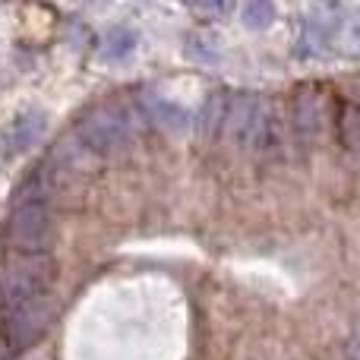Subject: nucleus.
<instances>
[{"label": "nucleus", "instance_id": "obj_1", "mask_svg": "<svg viewBox=\"0 0 360 360\" xmlns=\"http://www.w3.org/2000/svg\"><path fill=\"white\" fill-rule=\"evenodd\" d=\"M224 136L234 146L250 152H272L281 146L285 124H281L278 105L262 95L240 92L228 101V117H224Z\"/></svg>", "mask_w": 360, "mask_h": 360}, {"label": "nucleus", "instance_id": "obj_2", "mask_svg": "<svg viewBox=\"0 0 360 360\" xmlns=\"http://www.w3.org/2000/svg\"><path fill=\"white\" fill-rule=\"evenodd\" d=\"M76 136L79 146L95 155H117V152L133 146V114L124 105L114 101H98V105L86 108L76 117Z\"/></svg>", "mask_w": 360, "mask_h": 360}, {"label": "nucleus", "instance_id": "obj_3", "mask_svg": "<svg viewBox=\"0 0 360 360\" xmlns=\"http://www.w3.org/2000/svg\"><path fill=\"white\" fill-rule=\"evenodd\" d=\"M54 285V259L48 253H16L0 272V300L4 310L44 300Z\"/></svg>", "mask_w": 360, "mask_h": 360}, {"label": "nucleus", "instance_id": "obj_4", "mask_svg": "<svg viewBox=\"0 0 360 360\" xmlns=\"http://www.w3.org/2000/svg\"><path fill=\"white\" fill-rule=\"evenodd\" d=\"M54 237V212L44 199H16L10 215V240L19 253H48Z\"/></svg>", "mask_w": 360, "mask_h": 360}, {"label": "nucleus", "instance_id": "obj_5", "mask_svg": "<svg viewBox=\"0 0 360 360\" xmlns=\"http://www.w3.org/2000/svg\"><path fill=\"white\" fill-rule=\"evenodd\" d=\"M51 316H54L51 297L35 300V304H25V307H19V310H10L6 313V323H4L6 342H10L16 351H25L29 345H35L38 338L48 332Z\"/></svg>", "mask_w": 360, "mask_h": 360}, {"label": "nucleus", "instance_id": "obj_6", "mask_svg": "<svg viewBox=\"0 0 360 360\" xmlns=\"http://www.w3.org/2000/svg\"><path fill=\"white\" fill-rule=\"evenodd\" d=\"M323 117H326V101L319 92L313 89H300L294 95V108H291V133L294 143L313 146V139L323 133Z\"/></svg>", "mask_w": 360, "mask_h": 360}, {"label": "nucleus", "instance_id": "obj_7", "mask_svg": "<svg viewBox=\"0 0 360 360\" xmlns=\"http://www.w3.org/2000/svg\"><path fill=\"white\" fill-rule=\"evenodd\" d=\"M139 111H143V117H149L152 124H158L168 133H184L186 127L193 124V117L180 105H174V101H168V98H158V95H152V92L139 95Z\"/></svg>", "mask_w": 360, "mask_h": 360}, {"label": "nucleus", "instance_id": "obj_8", "mask_svg": "<svg viewBox=\"0 0 360 360\" xmlns=\"http://www.w3.org/2000/svg\"><path fill=\"white\" fill-rule=\"evenodd\" d=\"M44 133H48V117H44L41 111H35V114H22V117L10 127L6 139H10V146L16 152H22V149H29V146H35Z\"/></svg>", "mask_w": 360, "mask_h": 360}, {"label": "nucleus", "instance_id": "obj_9", "mask_svg": "<svg viewBox=\"0 0 360 360\" xmlns=\"http://www.w3.org/2000/svg\"><path fill=\"white\" fill-rule=\"evenodd\" d=\"M228 95H221V92H215V95H209L205 98V105L199 108V114H196V127H199V133L202 136H215V133H221L224 130V117H228Z\"/></svg>", "mask_w": 360, "mask_h": 360}, {"label": "nucleus", "instance_id": "obj_10", "mask_svg": "<svg viewBox=\"0 0 360 360\" xmlns=\"http://www.w3.org/2000/svg\"><path fill=\"white\" fill-rule=\"evenodd\" d=\"M136 48H139V35L133 29H124V25H120V29L108 32L105 44H101V57L111 63H124Z\"/></svg>", "mask_w": 360, "mask_h": 360}, {"label": "nucleus", "instance_id": "obj_11", "mask_svg": "<svg viewBox=\"0 0 360 360\" xmlns=\"http://www.w3.org/2000/svg\"><path fill=\"white\" fill-rule=\"evenodd\" d=\"M243 25L253 32H262L269 29V25L275 22V16H278V6H275V0H243Z\"/></svg>", "mask_w": 360, "mask_h": 360}, {"label": "nucleus", "instance_id": "obj_12", "mask_svg": "<svg viewBox=\"0 0 360 360\" xmlns=\"http://www.w3.org/2000/svg\"><path fill=\"white\" fill-rule=\"evenodd\" d=\"M342 139L348 149L360 152V101H351L342 111Z\"/></svg>", "mask_w": 360, "mask_h": 360}, {"label": "nucleus", "instance_id": "obj_13", "mask_svg": "<svg viewBox=\"0 0 360 360\" xmlns=\"http://www.w3.org/2000/svg\"><path fill=\"white\" fill-rule=\"evenodd\" d=\"M342 48L351 54H360V10H354L342 25Z\"/></svg>", "mask_w": 360, "mask_h": 360}, {"label": "nucleus", "instance_id": "obj_14", "mask_svg": "<svg viewBox=\"0 0 360 360\" xmlns=\"http://www.w3.org/2000/svg\"><path fill=\"white\" fill-rule=\"evenodd\" d=\"M196 6L202 13H209V16H224V13H231L234 0H196Z\"/></svg>", "mask_w": 360, "mask_h": 360}, {"label": "nucleus", "instance_id": "obj_15", "mask_svg": "<svg viewBox=\"0 0 360 360\" xmlns=\"http://www.w3.org/2000/svg\"><path fill=\"white\" fill-rule=\"evenodd\" d=\"M186 54H190L193 60H215V51H205L202 44H199V38H190V44H186Z\"/></svg>", "mask_w": 360, "mask_h": 360}, {"label": "nucleus", "instance_id": "obj_16", "mask_svg": "<svg viewBox=\"0 0 360 360\" xmlns=\"http://www.w3.org/2000/svg\"><path fill=\"white\" fill-rule=\"evenodd\" d=\"M348 360H360V332L354 335V342L348 345Z\"/></svg>", "mask_w": 360, "mask_h": 360}, {"label": "nucleus", "instance_id": "obj_17", "mask_svg": "<svg viewBox=\"0 0 360 360\" xmlns=\"http://www.w3.org/2000/svg\"><path fill=\"white\" fill-rule=\"evenodd\" d=\"M184 4H186V6H196V0H184Z\"/></svg>", "mask_w": 360, "mask_h": 360}]
</instances>
